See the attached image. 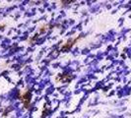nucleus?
Listing matches in <instances>:
<instances>
[{
    "label": "nucleus",
    "instance_id": "1",
    "mask_svg": "<svg viewBox=\"0 0 131 118\" xmlns=\"http://www.w3.org/2000/svg\"><path fill=\"white\" fill-rule=\"evenodd\" d=\"M19 98L22 100V102H23L24 107L28 109L30 107V104H31V98H32L31 92L29 91L28 89L21 91L19 93Z\"/></svg>",
    "mask_w": 131,
    "mask_h": 118
},
{
    "label": "nucleus",
    "instance_id": "2",
    "mask_svg": "<svg viewBox=\"0 0 131 118\" xmlns=\"http://www.w3.org/2000/svg\"><path fill=\"white\" fill-rule=\"evenodd\" d=\"M82 37H76V38H73V39H69V41L66 42V43H64L63 45L61 46V50L62 51H67V50H69L71 47H72L74 44L77 42L79 39L81 38Z\"/></svg>",
    "mask_w": 131,
    "mask_h": 118
},
{
    "label": "nucleus",
    "instance_id": "3",
    "mask_svg": "<svg viewBox=\"0 0 131 118\" xmlns=\"http://www.w3.org/2000/svg\"><path fill=\"white\" fill-rule=\"evenodd\" d=\"M47 29H48V26L45 25V26H42V27L41 28V29H40V32H41V33H45V32L47 31Z\"/></svg>",
    "mask_w": 131,
    "mask_h": 118
}]
</instances>
